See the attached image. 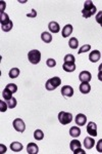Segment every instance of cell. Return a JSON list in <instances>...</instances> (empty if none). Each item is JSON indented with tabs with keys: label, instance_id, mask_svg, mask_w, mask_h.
Here are the masks:
<instances>
[{
	"label": "cell",
	"instance_id": "cell-1",
	"mask_svg": "<svg viewBox=\"0 0 102 154\" xmlns=\"http://www.w3.org/2000/svg\"><path fill=\"white\" fill-rule=\"evenodd\" d=\"M97 9L96 6L94 5V3L91 1V0H87V1L84 2V8L82 11V14L85 19H89L91 18L92 16L96 14Z\"/></svg>",
	"mask_w": 102,
	"mask_h": 154
},
{
	"label": "cell",
	"instance_id": "cell-2",
	"mask_svg": "<svg viewBox=\"0 0 102 154\" xmlns=\"http://www.w3.org/2000/svg\"><path fill=\"white\" fill-rule=\"evenodd\" d=\"M0 22H1V29L4 32H9L13 28V22L9 20L8 14L5 13H1V20H0Z\"/></svg>",
	"mask_w": 102,
	"mask_h": 154
},
{
	"label": "cell",
	"instance_id": "cell-3",
	"mask_svg": "<svg viewBox=\"0 0 102 154\" xmlns=\"http://www.w3.org/2000/svg\"><path fill=\"white\" fill-rule=\"evenodd\" d=\"M60 84H61V79H60V77L54 76L46 81L45 87L47 90H54V89H56Z\"/></svg>",
	"mask_w": 102,
	"mask_h": 154
},
{
	"label": "cell",
	"instance_id": "cell-4",
	"mask_svg": "<svg viewBox=\"0 0 102 154\" xmlns=\"http://www.w3.org/2000/svg\"><path fill=\"white\" fill-rule=\"evenodd\" d=\"M28 59L30 61L31 64L33 65H37L40 63L41 60V53L38 50H33L31 51H29L28 53Z\"/></svg>",
	"mask_w": 102,
	"mask_h": 154
},
{
	"label": "cell",
	"instance_id": "cell-5",
	"mask_svg": "<svg viewBox=\"0 0 102 154\" xmlns=\"http://www.w3.org/2000/svg\"><path fill=\"white\" fill-rule=\"evenodd\" d=\"M58 120H59L61 124L67 125V124H69L72 121V114L69 113V112H64V111L59 112L58 113Z\"/></svg>",
	"mask_w": 102,
	"mask_h": 154
},
{
	"label": "cell",
	"instance_id": "cell-6",
	"mask_svg": "<svg viewBox=\"0 0 102 154\" xmlns=\"http://www.w3.org/2000/svg\"><path fill=\"white\" fill-rule=\"evenodd\" d=\"M13 128L16 129V131L18 133H24L26 129V124L24 122L23 119L21 118H16L13 122Z\"/></svg>",
	"mask_w": 102,
	"mask_h": 154
},
{
	"label": "cell",
	"instance_id": "cell-7",
	"mask_svg": "<svg viewBox=\"0 0 102 154\" xmlns=\"http://www.w3.org/2000/svg\"><path fill=\"white\" fill-rule=\"evenodd\" d=\"M87 133L88 135H90L91 137H95L97 136V125L95 122L90 121L88 124H87Z\"/></svg>",
	"mask_w": 102,
	"mask_h": 154
},
{
	"label": "cell",
	"instance_id": "cell-8",
	"mask_svg": "<svg viewBox=\"0 0 102 154\" xmlns=\"http://www.w3.org/2000/svg\"><path fill=\"white\" fill-rule=\"evenodd\" d=\"M79 79L81 82H90L92 79V75L89 71H82L79 75Z\"/></svg>",
	"mask_w": 102,
	"mask_h": 154
},
{
	"label": "cell",
	"instance_id": "cell-9",
	"mask_svg": "<svg viewBox=\"0 0 102 154\" xmlns=\"http://www.w3.org/2000/svg\"><path fill=\"white\" fill-rule=\"evenodd\" d=\"M61 95L65 98H70L74 95V89L70 85H64L61 87Z\"/></svg>",
	"mask_w": 102,
	"mask_h": 154
},
{
	"label": "cell",
	"instance_id": "cell-10",
	"mask_svg": "<svg viewBox=\"0 0 102 154\" xmlns=\"http://www.w3.org/2000/svg\"><path fill=\"white\" fill-rule=\"evenodd\" d=\"M75 121H76V124H77L78 126H83V125L86 124L87 116L85 115V114H83V113H79L76 116V119H75Z\"/></svg>",
	"mask_w": 102,
	"mask_h": 154
},
{
	"label": "cell",
	"instance_id": "cell-11",
	"mask_svg": "<svg viewBox=\"0 0 102 154\" xmlns=\"http://www.w3.org/2000/svg\"><path fill=\"white\" fill-rule=\"evenodd\" d=\"M100 58H101V53H100V51L97 50H93L92 53H90V55H89V60L91 61L92 63L98 62V61L100 60Z\"/></svg>",
	"mask_w": 102,
	"mask_h": 154
},
{
	"label": "cell",
	"instance_id": "cell-12",
	"mask_svg": "<svg viewBox=\"0 0 102 154\" xmlns=\"http://www.w3.org/2000/svg\"><path fill=\"white\" fill-rule=\"evenodd\" d=\"M48 29H49V31L51 33H58L60 31V26L59 24L57 23V22H50L49 24H48Z\"/></svg>",
	"mask_w": 102,
	"mask_h": 154
},
{
	"label": "cell",
	"instance_id": "cell-13",
	"mask_svg": "<svg viewBox=\"0 0 102 154\" xmlns=\"http://www.w3.org/2000/svg\"><path fill=\"white\" fill-rule=\"evenodd\" d=\"M27 152H28L29 154H38L39 148H38L37 144L29 143L28 146H27Z\"/></svg>",
	"mask_w": 102,
	"mask_h": 154
},
{
	"label": "cell",
	"instance_id": "cell-14",
	"mask_svg": "<svg viewBox=\"0 0 102 154\" xmlns=\"http://www.w3.org/2000/svg\"><path fill=\"white\" fill-rule=\"evenodd\" d=\"M79 89H80V92H81L82 94L87 95V94H89V92H91V85L89 84V82H82V83L80 84Z\"/></svg>",
	"mask_w": 102,
	"mask_h": 154
},
{
	"label": "cell",
	"instance_id": "cell-15",
	"mask_svg": "<svg viewBox=\"0 0 102 154\" xmlns=\"http://www.w3.org/2000/svg\"><path fill=\"white\" fill-rule=\"evenodd\" d=\"M95 145V141L91 137H86L84 140V147L86 149H92Z\"/></svg>",
	"mask_w": 102,
	"mask_h": 154
},
{
	"label": "cell",
	"instance_id": "cell-16",
	"mask_svg": "<svg viewBox=\"0 0 102 154\" xmlns=\"http://www.w3.org/2000/svg\"><path fill=\"white\" fill-rule=\"evenodd\" d=\"M76 64L75 63H69V62H64V65H62V69H64L65 72H74L76 70Z\"/></svg>",
	"mask_w": 102,
	"mask_h": 154
},
{
	"label": "cell",
	"instance_id": "cell-17",
	"mask_svg": "<svg viewBox=\"0 0 102 154\" xmlns=\"http://www.w3.org/2000/svg\"><path fill=\"white\" fill-rule=\"evenodd\" d=\"M72 33V25H65L64 28H62V31H61V35L64 38H67L69 37L70 34Z\"/></svg>",
	"mask_w": 102,
	"mask_h": 154
},
{
	"label": "cell",
	"instance_id": "cell-18",
	"mask_svg": "<svg viewBox=\"0 0 102 154\" xmlns=\"http://www.w3.org/2000/svg\"><path fill=\"white\" fill-rule=\"evenodd\" d=\"M69 136H72V138H78L79 136H81V129L78 126H72L69 128Z\"/></svg>",
	"mask_w": 102,
	"mask_h": 154
},
{
	"label": "cell",
	"instance_id": "cell-19",
	"mask_svg": "<svg viewBox=\"0 0 102 154\" xmlns=\"http://www.w3.org/2000/svg\"><path fill=\"white\" fill-rule=\"evenodd\" d=\"M10 149L13 152H19V151L23 150V144L19 143V142H13L10 144Z\"/></svg>",
	"mask_w": 102,
	"mask_h": 154
},
{
	"label": "cell",
	"instance_id": "cell-20",
	"mask_svg": "<svg viewBox=\"0 0 102 154\" xmlns=\"http://www.w3.org/2000/svg\"><path fill=\"white\" fill-rule=\"evenodd\" d=\"M41 39H42L43 42L45 43H50L52 41V35L49 32H43L41 34Z\"/></svg>",
	"mask_w": 102,
	"mask_h": 154
},
{
	"label": "cell",
	"instance_id": "cell-21",
	"mask_svg": "<svg viewBox=\"0 0 102 154\" xmlns=\"http://www.w3.org/2000/svg\"><path fill=\"white\" fill-rule=\"evenodd\" d=\"M69 147H70V150L74 152L76 149L78 148H81V142H80L79 140H72L70 141L69 143Z\"/></svg>",
	"mask_w": 102,
	"mask_h": 154
},
{
	"label": "cell",
	"instance_id": "cell-22",
	"mask_svg": "<svg viewBox=\"0 0 102 154\" xmlns=\"http://www.w3.org/2000/svg\"><path fill=\"white\" fill-rule=\"evenodd\" d=\"M69 45L72 50H76V48H78V46H79V41H78V39L76 37H72L69 41Z\"/></svg>",
	"mask_w": 102,
	"mask_h": 154
},
{
	"label": "cell",
	"instance_id": "cell-23",
	"mask_svg": "<svg viewBox=\"0 0 102 154\" xmlns=\"http://www.w3.org/2000/svg\"><path fill=\"white\" fill-rule=\"evenodd\" d=\"M2 97L4 98L5 101H8V100H10L11 98H13V92L5 87V89H3V92H2Z\"/></svg>",
	"mask_w": 102,
	"mask_h": 154
},
{
	"label": "cell",
	"instance_id": "cell-24",
	"mask_svg": "<svg viewBox=\"0 0 102 154\" xmlns=\"http://www.w3.org/2000/svg\"><path fill=\"white\" fill-rule=\"evenodd\" d=\"M34 138L37 141H41L44 139V134H43V131L41 129H36L35 133H34Z\"/></svg>",
	"mask_w": 102,
	"mask_h": 154
},
{
	"label": "cell",
	"instance_id": "cell-25",
	"mask_svg": "<svg viewBox=\"0 0 102 154\" xmlns=\"http://www.w3.org/2000/svg\"><path fill=\"white\" fill-rule=\"evenodd\" d=\"M19 75V69L18 68H13V69H10L8 73V76L9 78H16L18 77Z\"/></svg>",
	"mask_w": 102,
	"mask_h": 154
},
{
	"label": "cell",
	"instance_id": "cell-26",
	"mask_svg": "<svg viewBox=\"0 0 102 154\" xmlns=\"http://www.w3.org/2000/svg\"><path fill=\"white\" fill-rule=\"evenodd\" d=\"M7 103V105H8V108L9 109H13V108H16V104H18V103H16V98H11L10 100H8V101L6 102Z\"/></svg>",
	"mask_w": 102,
	"mask_h": 154
},
{
	"label": "cell",
	"instance_id": "cell-27",
	"mask_svg": "<svg viewBox=\"0 0 102 154\" xmlns=\"http://www.w3.org/2000/svg\"><path fill=\"white\" fill-rule=\"evenodd\" d=\"M5 87H6L7 89L10 90V92H13V94H14V92H16V90H18V85L14 84V83H8Z\"/></svg>",
	"mask_w": 102,
	"mask_h": 154
},
{
	"label": "cell",
	"instance_id": "cell-28",
	"mask_svg": "<svg viewBox=\"0 0 102 154\" xmlns=\"http://www.w3.org/2000/svg\"><path fill=\"white\" fill-rule=\"evenodd\" d=\"M64 62H69V63H75V61H76V59H75L74 55H72V53H69V55H67L64 59Z\"/></svg>",
	"mask_w": 102,
	"mask_h": 154
},
{
	"label": "cell",
	"instance_id": "cell-29",
	"mask_svg": "<svg viewBox=\"0 0 102 154\" xmlns=\"http://www.w3.org/2000/svg\"><path fill=\"white\" fill-rule=\"evenodd\" d=\"M46 65L49 68H53L56 66V61H55L54 59H48V60L46 61Z\"/></svg>",
	"mask_w": 102,
	"mask_h": 154
},
{
	"label": "cell",
	"instance_id": "cell-30",
	"mask_svg": "<svg viewBox=\"0 0 102 154\" xmlns=\"http://www.w3.org/2000/svg\"><path fill=\"white\" fill-rule=\"evenodd\" d=\"M90 50H91V45L90 44H85L82 46L81 48L79 50V53H87V51H89Z\"/></svg>",
	"mask_w": 102,
	"mask_h": 154
},
{
	"label": "cell",
	"instance_id": "cell-31",
	"mask_svg": "<svg viewBox=\"0 0 102 154\" xmlns=\"http://www.w3.org/2000/svg\"><path fill=\"white\" fill-rule=\"evenodd\" d=\"M7 108H8V105H7L6 102L0 101V111L1 112H5Z\"/></svg>",
	"mask_w": 102,
	"mask_h": 154
},
{
	"label": "cell",
	"instance_id": "cell-32",
	"mask_svg": "<svg viewBox=\"0 0 102 154\" xmlns=\"http://www.w3.org/2000/svg\"><path fill=\"white\" fill-rule=\"evenodd\" d=\"M96 150L98 151L99 153H102V139H100L96 144Z\"/></svg>",
	"mask_w": 102,
	"mask_h": 154
},
{
	"label": "cell",
	"instance_id": "cell-33",
	"mask_svg": "<svg viewBox=\"0 0 102 154\" xmlns=\"http://www.w3.org/2000/svg\"><path fill=\"white\" fill-rule=\"evenodd\" d=\"M95 20H96V22H97L98 24H101V23H102V11H100L98 14H96Z\"/></svg>",
	"mask_w": 102,
	"mask_h": 154
},
{
	"label": "cell",
	"instance_id": "cell-34",
	"mask_svg": "<svg viewBox=\"0 0 102 154\" xmlns=\"http://www.w3.org/2000/svg\"><path fill=\"white\" fill-rule=\"evenodd\" d=\"M5 2L4 1H0V13H4V9H5Z\"/></svg>",
	"mask_w": 102,
	"mask_h": 154
},
{
	"label": "cell",
	"instance_id": "cell-35",
	"mask_svg": "<svg viewBox=\"0 0 102 154\" xmlns=\"http://www.w3.org/2000/svg\"><path fill=\"white\" fill-rule=\"evenodd\" d=\"M36 16H37V11H36L35 9H32V13L27 14V17H28V18H35Z\"/></svg>",
	"mask_w": 102,
	"mask_h": 154
},
{
	"label": "cell",
	"instance_id": "cell-36",
	"mask_svg": "<svg viewBox=\"0 0 102 154\" xmlns=\"http://www.w3.org/2000/svg\"><path fill=\"white\" fill-rule=\"evenodd\" d=\"M74 153H75V154H78V153H81V154H86V152H85L84 150H82L81 148H78V149H76V150L74 151Z\"/></svg>",
	"mask_w": 102,
	"mask_h": 154
},
{
	"label": "cell",
	"instance_id": "cell-37",
	"mask_svg": "<svg viewBox=\"0 0 102 154\" xmlns=\"http://www.w3.org/2000/svg\"><path fill=\"white\" fill-rule=\"evenodd\" d=\"M0 147H1V151H0V152H1V153H5L6 152V147H5V146H3L1 144V145H0Z\"/></svg>",
	"mask_w": 102,
	"mask_h": 154
},
{
	"label": "cell",
	"instance_id": "cell-38",
	"mask_svg": "<svg viewBox=\"0 0 102 154\" xmlns=\"http://www.w3.org/2000/svg\"><path fill=\"white\" fill-rule=\"evenodd\" d=\"M97 77H98V79L100 80V81H102V71H99V72H98V76H97Z\"/></svg>",
	"mask_w": 102,
	"mask_h": 154
},
{
	"label": "cell",
	"instance_id": "cell-39",
	"mask_svg": "<svg viewBox=\"0 0 102 154\" xmlns=\"http://www.w3.org/2000/svg\"><path fill=\"white\" fill-rule=\"evenodd\" d=\"M98 69H99V71H102V64H100V66H99Z\"/></svg>",
	"mask_w": 102,
	"mask_h": 154
},
{
	"label": "cell",
	"instance_id": "cell-40",
	"mask_svg": "<svg viewBox=\"0 0 102 154\" xmlns=\"http://www.w3.org/2000/svg\"><path fill=\"white\" fill-rule=\"evenodd\" d=\"M100 26H101V27H102V23H101V24H100Z\"/></svg>",
	"mask_w": 102,
	"mask_h": 154
}]
</instances>
